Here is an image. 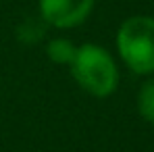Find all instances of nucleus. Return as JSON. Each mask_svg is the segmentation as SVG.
<instances>
[{
	"instance_id": "nucleus-1",
	"label": "nucleus",
	"mask_w": 154,
	"mask_h": 152,
	"mask_svg": "<svg viewBox=\"0 0 154 152\" xmlns=\"http://www.w3.org/2000/svg\"><path fill=\"white\" fill-rule=\"evenodd\" d=\"M69 67L77 85L94 98L110 96L119 85L117 60L98 44H79Z\"/></svg>"
},
{
	"instance_id": "nucleus-2",
	"label": "nucleus",
	"mask_w": 154,
	"mask_h": 152,
	"mask_svg": "<svg viewBox=\"0 0 154 152\" xmlns=\"http://www.w3.org/2000/svg\"><path fill=\"white\" fill-rule=\"evenodd\" d=\"M117 52L135 75L154 73V17L133 15L117 29Z\"/></svg>"
},
{
	"instance_id": "nucleus-3",
	"label": "nucleus",
	"mask_w": 154,
	"mask_h": 152,
	"mask_svg": "<svg viewBox=\"0 0 154 152\" xmlns=\"http://www.w3.org/2000/svg\"><path fill=\"white\" fill-rule=\"evenodd\" d=\"M40 15L56 29L79 27L92 13L94 0H38Z\"/></svg>"
},
{
	"instance_id": "nucleus-4",
	"label": "nucleus",
	"mask_w": 154,
	"mask_h": 152,
	"mask_svg": "<svg viewBox=\"0 0 154 152\" xmlns=\"http://www.w3.org/2000/svg\"><path fill=\"white\" fill-rule=\"evenodd\" d=\"M77 46L67 38H52L46 44V56L56 65H71Z\"/></svg>"
},
{
	"instance_id": "nucleus-5",
	"label": "nucleus",
	"mask_w": 154,
	"mask_h": 152,
	"mask_svg": "<svg viewBox=\"0 0 154 152\" xmlns=\"http://www.w3.org/2000/svg\"><path fill=\"white\" fill-rule=\"evenodd\" d=\"M135 106H137L140 117L146 123L154 125V79H148L140 85L137 96H135Z\"/></svg>"
}]
</instances>
